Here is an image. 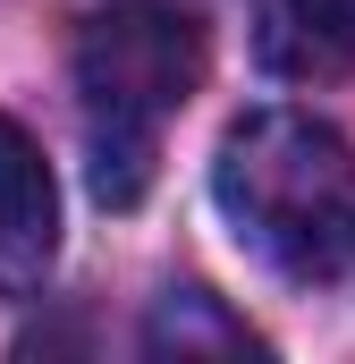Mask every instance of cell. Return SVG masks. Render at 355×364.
Instances as JSON below:
<instances>
[{"label": "cell", "mask_w": 355, "mask_h": 364, "mask_svg": "<svg viewBox=\"0 0 355 364\" xmlns=\"http://www.w3.org/2000/svg\"><path fill=\"white\" fill-rule=\"evenodd\" d=\"M212 203L279 279H339L355 263V144L313 110H246L212 153Z\"/></svg>", "instance_id": "1"}, {"label": "cell", "mask_w": 355, "mask_h": 364, "mask_svg": "<svg viewBox=\"0 0 355 364\" xmlns=\"http://www.w3.org/2000/svg\"><path fill=\"white\" fill-rule=\"evenodd\" d=\"M77 119L102 203H136L161 161V127L203 85V26L170 0H119L77 26Z\"/></svg>", "instance_id": "2"}, {"label": "cell", "mask_w": 355, "mask_h": 364, "mask_svg": "<svg viewBox=\"0 0 355 364\" xmlns=\"http://www.w3.org/2000/svg\"><path fill=\"white\" fill-rule=\"evenodd\" d=\"M60 255V186L43 144L0 119V296H34Z\"/></svg>", "instance_id": "3"}, {"label": "cell", "mask_w": 355, "mask_h": 364, "mask_svg": "<svg viewBox=\"0 0 355 364\" xmlns=\"http://www.w3.org/2000/svg\"><path fill=\"white\" fill-rule=\"evenodd\" d=\"M254 51L271 77H347L355 68V0H254Z\"/></svg>", "instance_id": "4"}, {"label": "cell", "mask_w": 355, "mask_h": 364, "mask_svg": "<svg viewBox=\"0 0 355 364\" xmlns=\"http://www.w3.org/2000/svg\"><path fill=\"white\" fill-rule=\"evenodd\" d=\"M144 339H153V356H170V348H178V356H203V348H212V356H246V348H254V331L229 322L203 288H170V296L153 305Z\"/></svg>", "instance_id": "5"}]
</instances>
